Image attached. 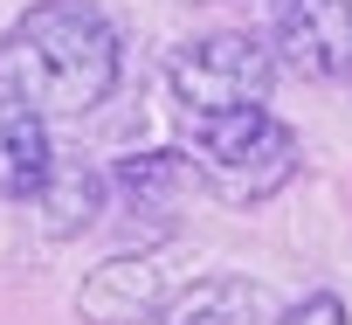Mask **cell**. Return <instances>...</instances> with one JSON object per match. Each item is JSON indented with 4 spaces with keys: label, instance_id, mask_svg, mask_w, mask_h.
I'll list each match as a JSON object with an SVG mask.
<instances>
[{
    "label": "cell",
    "instance_id": "obj_1",
    "mask_svg": "<svg viewBox=\"0 0 352 325\" xmlns=\"http://www.w3.org/2000/svg\"><path fill=\"white\" fill-rule=\"evenodd\" d=\"M124 76V42L90 0H35L0 35V111L83 118Z\"/></svg>",
    "mask_w": 352,
    "mask_h": 325
},
{
    "label": "cell",
    "instance_id": "obj_2",
    "mask_svg": "<svg viewBox=\"0 0 352 325\" xmlns=\"http://www.w3.org/2000/svg\"><path fill=\"white\" fill-rule=\"evenodd\" d=\"M194 167H201V187H214L235 208H256L297 180L304 152H297V132L283 118H270V104H263V111L194 118Z\"/></svg>",
    "mask_w": 352,
    "mask_h": 325
},
{
    "label": "cell",
    "instance_id": "obj_3",
    "mask_svg": "<svg viewBox=\"0 0 352 325\" xmlns=\"http://www.w3.org/2000/svg\"><path fill=\"white\" fill-rule=\"evenodd\" d=\"M166 83L187 118H228V111H263L276 83V49L256 35H201L166 63Z\"/></svg>",
    "mask_w": 352,
    "mask_h": 325
},
{
    "label": "cell",
    "instance_id": "obj_4",
    "mask_svg": "<svg viewBox=\"0 0 352 325\" xmlns=\"http://www.w3.org/2000/svg\"><path fill=\"white\" fill-rule=\"evenodd\" d=\"M270 42L311 83H352V0H270Z\"/></svg>",
    "mask_w": 352,
    "mask_h": 325
},
{
    "label": "cell",
    "instance_id": "obj_5",
    "mask_svg": "<svg viewBox=\"0 0 352 325\" xmlns=\"http://www.w3.org/2000/svg\"><path fill=\"white\" fill-rule=\"evenodd\" d=\"M173 304V270L159 249H138V256H111L83 277L76 291V311L83 325H159Z\"/></svg>",
    "mask_w": 352,
    "mask_h": 325
},
{
    "label": "cell",
    "instance_id": "obj_6",
    "mask_svg": "<svg viewBox=\"0 0 352 325\" xmlns=\"http://www.w3.org/2000/svg\"><path fill=\"white\" fill-rule=\"evenodd\" d=\"M111 187L145 208V215H166V208H180L194 187H201V167H194V152H173V145H152V152H124L118 167H111Z\"/></svg>",
    "mask_w": 352,
    "mask_h": 325
},
{
    "label": "cell",
    "instance_id": "obj_7",
    "mask_svg": "<svg viewBox=\"0 0 352 325\" xmlns=\"http://www.w3.org/2000/svg\"><path fill=\"white\" fill-rule=\"evenodd\" d=\"M28 208H35V229H42L49 242H69V235H83V229L97 222V208H104V174L90 167V159H56L49 187H42Z\"/></svg>",
    "mask_w": 352,
    "mask_h": 325
},
{
    "label": "cell",
    "instance_id": "obj_8",
    "mask_svg": "<svg viewBox=\"0 0 352 325\" xmlns=\"http://www.w3.org/2000/svg\"><path fill=\"white\" fill-rule=\"evenodd\" d=\"M56 145H49V118H21L0 111V194L8 201H35L56 174Z\"/></svg>",
    "mask_w": 352,
    "mask_h": 325
},
{
    "label": "cell",
    "instance_id": "obj_9",
    "mask_svg": "<svg viewBox=\"0 0 352 325\" xmlns=\"http://www.w3.org/2000/svg\"><path fill=\"white\" fill-rule=\"evenodd\" d=\"M263 284L249 277H194L187 291H173L159 325H263Z\"/></svg>",
    "mask_w": 352,
    "mask_h": 325
},
{
    "label": "cell",
    "instance_id": "obj_10",
    "mask_svg": "<svg viewBox=\"0 0 352 325\" xmlns=\"http://www.w3.org/2000/svg\"><path fill=\"white\" fill-rule=\"evenodd\" d=\"M276 325H352V311H345L338 291H311V297H297Z\"/></svg>",
    "mask_w": 352,
    "mask_h": 325
}]
</instances>
